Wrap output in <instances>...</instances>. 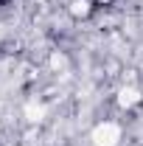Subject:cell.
<instances>
[{
	"label": "cell",
	"instance_id": "2",
	"mask_svg": "<svg viewBox=\"0 0 143 146\" xmlns=\"http://www.w3.org/2000/svg\"><path fill=\"white\" fill-rule=\"evenodd\" d=\"M3 3H6V0H0V6H3Z\"/></svg>",
	"mask_w": 143,
	"mask_h": 146
},
{
	"label": "cell",
	"instance_id": "1",
	"mask_svg": "<svg viewBox=\"0 0 143 146\" xmlns=\"http://www.w3.org/2000/svg\"><path fill=\"white\" fill-rule=\"evenodd\" d=\"M93 3H95V6H112L115 0H93Z\"/></svg>",
	"mask_w": 143,
	"mask_h": 146
}]
</instances>
